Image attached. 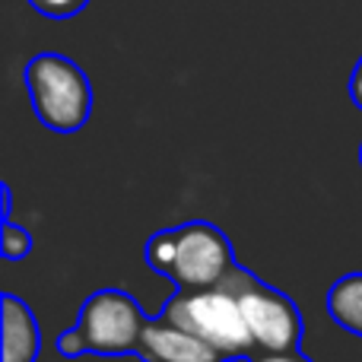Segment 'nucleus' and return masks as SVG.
Returning a JSON list of instances; mask_svg holds the SVG:
<instances>
[{"label": "nucleus", "mask_w": 362, "mask_h": 362, "mask_svg": "<svg viewBox=\"0 0 362 362\" xmlns=\"http://www.w3.org/2000/svg\"><path fill=\"white\" fill-rule=\"evenodd\" d=\"M144 261L165 280H172V286L181 293L223 286L238 270L229 235L206 219L159 229L146 238Z\"/></svg>", "instance_id": "nucleus-1"}, {"label": "nucleus", "mask_w": 362, "mask_h": 362, "mask_svg": "<svg viewBox=\"0 0 362 362\" xmlns=\"http://www.w3.org/2000/svg\"><path fill=\"white\" fill-rule=\"evenodd\" d=\"M146 312L124 289H95L83 302L76 325L57 337V353L76 356H127L137 350V340L146 327Z\"/></svg>", "instance_id": "nucleus-2"}, {"label": "nucleus", "mask_w": 362, "mask_h": 362, "mask_svg": "<svg viewBox=\"0 0 362 362\" xmlns=\"http://www.w3.org/2000/svg\"><path fill=\"white\" fill-rule=\"evenodd\" d=\"M32 112L48 131L76 134L93 115V86L80 64L57 51H42L23 70Z\"/></svg>", "instance_id": "nucleus-3"}, {"label": "nucleus", "mask_w": 362, "mask_h": 362, "mask_svg": "<svg viewBox=\"0 0 362 362\" xmlns=\"http://www.w3.org/2000/svg\"><path fill=\"white\" fill-rule=\"evenodd\" d=\"M159 315L216 346L226 359H251L255 353H261L248 321H245L242 305L226 283L213 289H194V293L175 289V296L165 302Z\"/></svg>", "instance_id": "nucleus-4"}, {"label": "nucleus", "mask_w": 362, "mask_h": 362, "mask_svg": "<svg viewBox=\"0 0 362 362\" xmlns=\"http://www.w3.org/2000/svg\"><path fill=\"white\" fill-rule=\"evenodd\" d=\"M232 296L238 299L248 321L251 334L257 340L261 353H283V350H299L302 344V312L286 293L276 286L264 283L251 270L238 267L235 274L226 280Z\"/></svg>", "instance_id": "nucleus-5"}, {"label": "nucleus", "mask_w": 362, "mask_h": 362, "mask_svg": "<svg viewBox=\"0 0 362 362\" xmlns=\"http://www.w3.org/2000/svg\"><path fill=\"white\" fill-rule=\"evenodd\" d=\"M134 356L140 362H226V356L191 331L159 318H150L137 340Z\"/></svg>", "instance_id": "nucleus-6"}, {"label": "nucleus", "mask_w": 362, "mask_h": 362, "mask_svg": "<svg viewBox=\"0 0 362 362\" xmlns=\"http://www.w3.org/2000/svg\"><path fill=\"white\" fill-rule=\"evenodd\" d=\"M4 362H35L42 353V331L35 312L19 296L4 293Z\"/></svg>", "instance_id": "nucleus-7"}, {"label": "nucleus", "mask_w": 362, "mask_h": 362, "mask_svg": "<svg viewBox=\"0 0 362 362\" xmlns=\"http://www.w3.org/2000/svg\"><path fill=\"white\" fill-rule=\"evenodd\" d=\"M327 315L334 325L344 327L353 337H362V270L359 274H346L327 289Z\"/></svg>", "instance_id": "nucleus-8"}, {"label": "nucleus", "mask_w": 362, "mask_h": 362, "mask_svg": "<svg viewBox=\"0 0 362 362\" xmlns=\"http://www.w3.org/2000/svg\"><path fill=\"white\" fill-rule=\"evenodd\" d=\"M32 232L23 229V226H16L13 219H4V245H0V255L6 257V261H23L25 255L32 251Z\"/></svg>", "instance_id": "nucleus-9"}, {"label": "nucleus", "mask_w": 362, "mask_h": 362, "mask_svg": "<svg viewBox=\"0 0 362 362\" xmlns=\"http://www.w3.org/2000/svg\"><path fill=\"white\" fill-rule=\"evenodd\" d=\"M29 6L45 19H70L86 10L89 0H29Z\"/></svg>", "instance_id": "nucleus-10"}, {"label": "nucleus", "mask_w": 362, "mask_h": 362, "mask_svg": "<svg viewBox=\"0 0 362 362\" xmlns=\"http://www.w3.org/2000/svg\"><path fill=\"white\" fill-rule=\"evenodd\" d=\"M245 362H315V359H308L302 350H283V353H255Z\"/></svg>", "instance_id": "nucleus-11"}, {"label": "nucleus", "mask_w": 362, "mask_h": 362, "mask_svg": "<svg viewBox=\"0 0 362 362\" xmlns=\"http://www.w3.org/2000/svg\"><path fill=\"white\" fill-rule=\"evenodd\" d=\"M346 93H350V99H353V105L362 112V57L356 61V67H353V74H350V83H346Z\"/></svg>", "instance_id": "nucleus-12"}, {"label": "nucleus", "mask_w": 362, "mask_h": 362, "mask_svg": "<svg viewBox=\"0 0 362 362\" xmlns=\"http://www.w3.org/2000/svg\"><path fill=\"white\" fill-rule=\"evenodd\" d=\"M0 194H4V219H10L13 216V191H10V185L0 187Z\"/></svg>", "instance_id": "nucleus-13"}, {"label": "nucleus", "mask_w": 362, "mask_h": 362, "mask_svg": "<svg viewBox=\"0 0 362 362\" xmlns=\"http://www.w3.org/2000/svg\"><path fill=\"white\" fill-rule=\"evenodd\" d=\"M359 165H362V144H359Z\"/></svg>", "instance_id": "nucleus-14"}]
</instances>
